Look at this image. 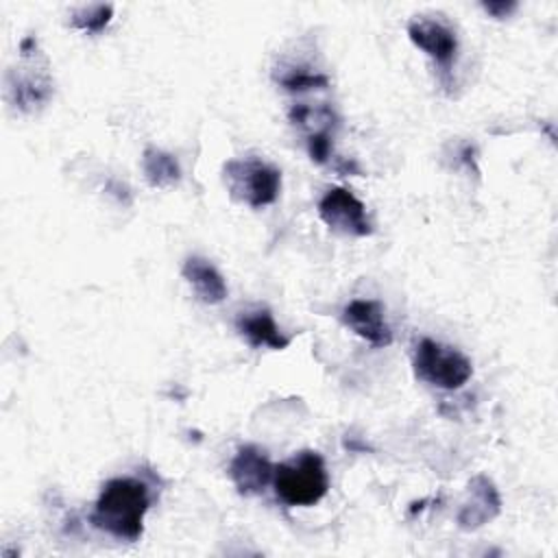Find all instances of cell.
Wrapping results in <instances>:
<instances>
[{"label":"cell","mask_w":558,"mask_h":558,"mask_svg":"<svg viewBox=\"0 0 558 558\" xmlns=\"http://www.w3.org/2000/svg\"><path fill=\"white\" fill-rule=\"evenodd\" d=\"M148 506L150 497L144 482L135 477H113L102 486L89 521L116 538L137 541Z\"/></svg>","instance_id":"6da1fadb"},{"label":"cell","mask_w":558,"mask_h":558,"mask_svg":"<svg viewBox=\"0 0 558 558\" xmlns=\"http://www.w3.org/2000/svg\"><path fill=\"white\" fill-rule=\"evenodd\" d=\"M277 497L288 506H314L327 495L329 477L320 453L301 451L288 462L275 466L272 475Z\"/></svg>","instance_id":"7a4b0ae2"},{"label":"cell","mask_w":558,"mask_h":558,"mask_svg":"<svg viewBox=\"0 0 558 558\" xmlns=\"http://www.w3.org/2000/svg\"><path fill=\"white\" fill-rule=\"evenodd\" d=\"M222 172L231 198L253 209L270 205L279 196L281 172L257 157L229 159Z\"/></svg>","instance_id":"3957f363"},{"label":"cell","mask_w":558,"mask_h":558,"mask_svg":"<svg viewBox=\"0 0 558 558\" xmlns=\"http://www.w3.org/2000/svg\"><path fill=\"white\" fill-rule=\"evenodd\" d=\"M412 366L418 379L442 390H456L473 375V364L464 353L429 338L416 344Z\"/></svg>","instance_id":"277c9868"},{"label":"cell","mask_w":558,"mask_h":558,"mask_svg":"<svg viewBox=\"0 0 558 558\" xmlns=\"http://www.w3.org/2000/svg\"><path fill=\"white\" fill-rule=\"evenodd\" d=\"M318 216L329 229L344 235L364 238L373 233V225L366 218V207L353 196V192L344 187H331L325 192L318 203Z\"/></svg>","instance_id":"5b68a950"},{"label":"cell","mask_w":558,"mask_h":558,"mask_svg":"<svg viewBox=\"0 0 558 558\" xmlns=\"http://www.w3.org/2000/svg\"><path fill=\"white\" fill-rule=\"evenodd\" d=\"M408 37L416 48L434 59L436 65H440L442 70L451 68L458 50V39L447 24L432 17H416L408 24Z\"/></svg>","instance_id":"8992f818"},{"label":"cell","mask_w":558,"mask_h":558,"mask_svg":"<svg viewBox=\"0 0 558 558\" xmlns=\"http://www.w3.org/2000/svg\"><path fill=\"white\" fill-rule=\"evenodd\" d=\"M275 466L268 460V456L255 447L244 445L238 449L229 464V477L235 484L240 495H259L266 490V486L272 482Z\"/></svg>","instance_id":"52a82bcc"},{"label":"cell","mask_w":558,"mask_h":558,"mask_svg":"<svg viewBox=\"0 0 558 558\" xmlns=\"http://www.w3.org/2000/svg\"><path fill=\"white\" fill-rule=\"evenodd\" d=\"M342 323L368 344L381 349L392 344V331L384 320V310L377 301L353 299L342 310Z\"/></svg>","instance_id":"ba28073f"},{"label":"cell","mask_w":558,"mask_h":558,"mask_svg":"<svg viewBox=\"0 0 558 558\" xmlns=\"http://www.w3.org/2000/svg\"><path fill=\"white\" fill-rule=\"evenodd\" d=\"M471 499L462 506L458 514V523L462 530H475L499 514L501 499L497 495L495 484L486 475H475L469 482Z\"/></svg>","instance_id":"9c48e42d"},{"label":"cell","mask_w":558,"mask_h":558,"mask_svg":"<svg viewBox=\"0 0 558 558\" xmlns=\"http://www.w3.org/2000/svg\"><path fill=\"white\" fill-rule=\"evenodd\" d=\"M185 281L194 288V294L207 303V305H216V303H222L227 299V283L222 279V275L218 272V268L205 259V257H198V255H192L183 262V268H181Z\"/></svg>","instance_id":"30bf717a"},{"label":"cell","mask_w":558,"mask_h":558,"mask_svg":"<svg viewBox=\"0 0 558 558\" xmlns=\"http://www.w3.org/2000/svg\"><path fill=\"white\" fill-rule=\"evenodd\" d=\"M235 327L240 336L255 349L266 347L281 351L290 344V338L283 336L268 310H253V312H242L235 320Z\"/></svg>","instance_id":"8fae6325"},{"label":"cell","mask_w":558,"mask_h":558,"mask_svg":"<svg viewBox=\"0 0 558 558\" xmlns=\"http://www.w3.org/2000/svg\"><path fill=\"white\" fill-rule=\"evenodd\" d=\"M9 94L13 98V102L28 111V109H35L37 105H44L50 94H52V83H50V76L46 74V70L41 72H26V74H9Z\"/></svg>","instance_id":"7c38bea8"},{"label":"cell","mask_w":558,"mask_h":558,"mask_svg":"<svg viewBox=\"0 0 558 558\" xmlns=\"http://www.w3.org/2000/svg\"><path fill=\"white\" fill-rule=\"evenodd\" d=\"M142 168L146 174V181L153 187H172L181 181V168L174 155L159 150V148H146L142 157Z\"/></svg>","instance_id":"4fadbf2b"},{"label":"cell","mask_w":558,"mask_h":558,"mask_svg":"<svg viewBox=\"0 0 558 558\" xmlns=\"http://www.w3.org/2000/svg\"><path fill=\"white\" fill-rule=\"evenodd\" d=\"M290 122L299 129L312 133H331L338 126V118L329 107H310V105H294L290 109Z\"/></svg>","instance_id":"5bb4252c"},{"label":"cell","mask_w":558,"mask_h":558,"mask_svg":"<svg viewBox=\"0 0 558 558\" xmlns=\"http://www.w3.org/2000/svg\"><path fill=\"white\" fill-rule=\"evenodd\" d=\"M277 83L288 92H305V89H318L327 87L329 78L327 74L312 72L307 68H288L277 76Z\"/></svg>","instance_id":"9a60e30c"},{"label":"cell","mask_w":558,"mask_h":558,"mask_svg":"<svg viewBox=\"0 0 558 558\" xmlns=\"http://www.w3.org/2000/svg\"><path fill=\"white\" fill-rule=\"evenodd\" d=\"M113 15V7L111 4H92V7H83L76 9L70 17L72 26L85 33H100L109 20Z\"/></svg>","instance_id":"2e32d148"},{"label":"cell","mask_w":558,"mask_h":558,"mask_svg":"<svg viewBox=\"0 0 558 558\" xmlns=\"http://www.w3.org/2000/svg\"><path fill=\"white\" fill-rule=\"evenodd\" d=\"M307 153L316 163H327L331 157V133L307 135Z\"/></svg>","instance_id":"e0dca14e"},{"label":"cell","mask_w":558,"mask_h":558,"mask_svg":"<svg viewBox=\"0 0 558 558\" xmlns=\"http://www.w3.org/2000/svg\"><path fill=\"white\" fill-rule=\"evenodd\" d=\"M482 9L488 13V15H493L495 20H504V17H508L514 9H517V2L514 0H499V2H482Z\"/></svg>","instance_id":"ac0fdd59"}]
</instances>
